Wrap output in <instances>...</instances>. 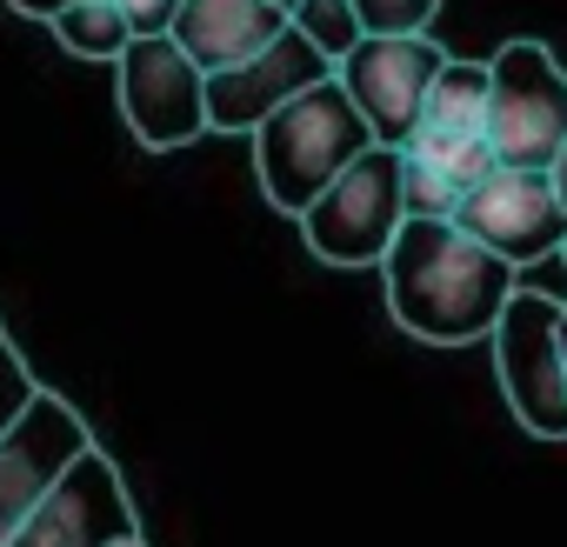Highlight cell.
Wrapping results in <instances>:
<instances>
[{"instance_id": "6da1fadb", "label": "cell", "mask_w": 567, "mask_h": 547, "mask_svg": "<svg viewBox=\"0 0 567 547\" xmlns=\"http://www.w3.org/2000/svg\"><path fill=\"white\" fill-rule=\"evenodd\" d=\"M381 288H388L394 328H408L414 341H434V348H467V341H487L494 321L507 314L520 267L487 254L454 220H401V234L381 260Z\"/></svg>"}, {"instance_id": "7a4b0ae2", "label": "cell", "mask_w": 567, "mask_h": 547, "mask_svg": "<svg viewBox=\"0 0 567 547\" xmlns=\"http://www.w3.org/2000/svg\"><path fill=\"white\" fill-rule=\"evenodd\" d=\"M247 141H254V174H260L267 207L295 214V220L328 194V180L354 154L374 147V134H368V121H361V107L348 101L341 81H321V87L295 94L280 114H267Z\"/></svg>"}, {"instance_id": "3957f363", "label": "cell", "mask_w": 567, "mask_h": 547, "mask_svg": "<svg viewBox=\"0 0 567 547\" xmlns=\"http://www.w3.org/2000/svg\"><path fill=\"white\" fill-rule=\"evenodd\" d=\"M401 220V147H368L301 214V240L328 267H381Z\"/></svg>"}, {"instance_id": "277c9868", "label": "cell", "mask_w": 567, "mask_h": 547, "mask_svg": "<svg viewBox=\"0 0 567 547\" xmlns=\"http://www.w3.org/2000/svg\"><path fill=\"white\" fill-rule=\"evenodd\" d=\"M494 374L514 421L534 441H567V354H560V295L514 288L507 314L494 321Z\"/></svg>"}, {"instance_id": "5b68a950", "label": "cell", "mask_w": 567, "mask_h": 547, "mask_svg": "<svg viewBox=\"0 0 567 547\" xmlns=\"http://www.w3.org/2000/svg\"><path fill=\"white\" fill-rule=\"evenodd\" d=\"M487 74V147L501 167H547L567 147V68L540 41H507Z\"/></svg>"}, {"instance_id": "8992f818", "label": "cell", "mask_w": 567, "mask_h": 547, "mask_svg": "<svg viewBox=\"0 0 567 547\" xmlns=\"http://www.w3.org/2000/svg\"><path fill=\"white\" fill-rule=\"evenodd\" d=\"M114 94L121 121L154 154H174L207 134V74L181 54L174 34H134L127 54L114 61Z\"/></svg>"}, {"instance_id": "52a82bcc", "label": "cell", "mask_w": 567, "mask_h": 547, "mask_svg": "<svg viewBox=\"0 0 567 547\" xmlns=\"http://www.w3.org/2000/svg\"><path fill=\"white\" fill-rule=\"evenodd\" d=\"M441 68H447V54L427 34H361L354 54L334 68V81L361 107L374 147H408Z\"/></svg>"}, {"instance_id": "ba28073f", "label": "cell", "mask_w": 567, "mask_h": 547, "mask_svg": "<svg viewBox=\"0 0 567 547\" xmlns=\"http://www.w3.org/2000/svg\"><path fill=\"white\" fill-rule=\"evenodd\" d=\"M461 234H474L487 254H501L507 267H547L567 247V214L554 200L547 167H494L481 187L461 194L454 214Z\"/></svg>"}, {"instance_id": "9c48e42d", "label": "cell", "mask_w": 567, "mask_h": 547, "mask_svg": "<svg viewBox=\"0 0 567 547\" xmlns=\"http://www.w3.org/2000/svg\"><path fill=\"white\" fill-rule=\"evenodd\" d=\"M121 540H141L134 494H127L114 454L87 447V454L41 494V507L21 520V534H14L8 547H121Z\"/></svg>"}, {"instance_id": "30bf717a", "label": "cell", "mask_w": 567, "mask_h": 547, "mask_svg": "<svg viewBox=\"0 0 567 547\" xmlns=\"http://www.w3.org/2000/svg\"><path fill=\"white\" fill-rule=\"evenodd\" d=\"M94 447L87 421L74 414V401H61L54 388L34 394V407L0 434V547L21 534V520L41 507V494Z\"/></svg>"}, {"instance_id": "8fae6325", "label": "cell", "mask_w": 567, "mask_h": 547, "mask_svg": "<svg viewBox=\"0 0 567 547\" xmlns=\"http://www.w3.org/2000/svg\"><path fill=\"white\" fill-rule=\"evenodd\" d=\"M321 81H334V61L288 21V34L267 41L260 54L207 74V134H254L267 114H280L295 94H308Z\"/></svg>"}, {"instance_id": "7c38bea8", "label": "cell", "mask_w": 567, "mask_h": 547, "mask_svg": "<svg viewBox=\"0 0 567 547\" xmlns=\"http://www.w3.org/2000/svg\"><path fill=\"white\" fill-rule=\"evenodd\" d=\"M280 34H288V8H274V0H181L174 14V41L200 74L234 68Z\"/></svg>"}, {"instance_id": "4fadbf2b", "label": "cell", "mask_w": 567, "mask_h": 547, "mask_svg": "<svg viewBox=\"0 0 567 547\" xmlns=\"http://www.w3.org/2000/svg\"><path fill=\"white\" fill-rule=\"evenodd\" d=\"M487 87H494L487 61H454L447 54V68L427 87V107H421L414 134H434V141H474V134H487Z\"/></svg>"}, {"instance_id": "5bb4252c", "label": "cell", "mask_w": 567, "mask_h": 547, "mask_svg": "<svg viewBox=\"0 0 567 547\" xmlns=\"http://www.w3.org/2000/svg\"><path fill=\"white\" fill-rule=\"evenodd\" d=\"M48 28H54V41H61L74 61H121L127 41H134V21H127L121 0H81V8L54 14Z\"/></svg>"}, {"instance_id": "9a60e30c", "label": "cell", "mask_w": 567, "mask_h": 547, "mask_svg": "<svg viewBox=\"0 0 567 547\" xmlns=\"http://www.w3.org/2000/svg\"><path fill=\"white\" fill-rule=\"evenodd\" d=\"M401 214L408 220H454L461 214V187L427 154H408V147H401Z\"/></svg>"}, {"instance_id": "2e32d148", "label": "cell", "mask_w": 567, "mask_h": 547, "mask_svg": "<svg viewBox=\"0 0 567 547\" xmlns=\"http://www.w3.org/2000/svg\"><path fill=\"white\" fill-rule=\"evenodd\" d=\"M288 21L341 68L348 54H354V41H361V14H354V0H295L288 8Z\"/></svg>"}, {"instance_id": "e0dca14e", "label": "cell", "mask_w": 567, "mask_h": 547, "mask_svg": "<svg viewBox=\"0 0 567 547\" xmlns=\"http://www.w3.org/2000/svg\"><path fill=\"white\" fill-rule=\"evenodd\" d=\"M408 154H427V161H434L461 194H467V187H481V180L501 167V154L487 147V134H474V141H434V134H414V141H408Z\"/></svg>"}, {"instance_id": "ac0fdd59", "label": "cell", "mask_w": 567, "mask_h": 547, "mask_svg": "<svg viewBox=\"0 0 567 547\" xmlns=\"http://www.w3.org/2000/svg\"><path fill=\"white\" fill-rule=\"evenodd\" d=\"M361 34H427L441 0H354Z\"/></svg>"}, {"instance_id": "d6986e66", "label": "cell", "mask_w": 567, "mask_h": 547, "mask_svg": "<svg viewBox=\"0 0 567 547\" xmlns=\"http://www.w3.org/2000/svg\"><path fill=\"white\" fill-rule=\"evenodd\" d=\"M34 394H41V381H34V368L21 361V348L0 334V434H8L28 407H34Z\"/></svg>"}, {"instance_id": "ffe728a7", "label": "cell", "mask_w": 567, "mask_h": 547, "mask_svg": "<svg viewBox=\"0 0 567 547\" xmlns=\"http://www.w3.org/2000/svg\"><path fill=\"white\" fill-rule=\"evenodd\" d=\"M134 34H174V14H181V0H121Z\"/></svg>"}, {"instance_id": "44dd1931", "label": "cell", "mask_w": 567, "mask_h": 547, "mask_svg": "<svg viewBox=\"0 0 567 547\" xmlns=\"http://www.w3.org/2000/svg\"><path fill=\"white\" fill-rule=\"evenodd\" d=\"M14 14H28V21H54V14H68V8H81V0H8Z\"/></svg>"}, {"instance_id": "7402d4cb", "label": "cell", "mask_w": 567, "mask_h": 547, "mask_svg": "<svg viewBox=\"0 0 567 547\" xmlns=\"http://www.w3.org/2000/svg\"><path fill=\"white\" fill-rule=\"evenodd\" d=\"M547 180H554V200H560V214H567V147L547 161Z\"/></svg>"}, {"instance_id": "603a6c76", "label": "cell", "mask_w": 567, "mask_h": 547, "mask_svg": "<svg viewBox=\"0 0 567 547\" xmlns=\"http://www.w3.org/2000/svg\"><path fill=\"white\" fill-rule=\"evenodd\" d=\"M560 354H567V301H560Z\"/></svg>"}, {"instance_id": "cb8c5ba5", "label": "cell", "mask_w": 567, "mask_h": 547, "mask_svg": "<svg viewBox=\"0 0 567 547\" xmlns=\"http://www.w3.org/2000/svg\"><path fill=\"white\" fill-rule=\"evenodd\" d=\"M121 547H147V540H121Z\"/></svg>"}, {"instance_id": "d4e9b609", "label": "cell", "mask_w": 567, "mask_h": 547, "mask_svg": "<svg viewBox=\"0 0 567 547\" xmlns=\"http://www.w3.org/2000/svg\"><path fill=\"white\" fill-rule=\"evenodd\" d=\"M274 8H295V0H274Z\"/></svg>"}, {"instance_id": "484cf974", "label": "cell", "mask_w": 567, "mask_h": 547, "mask_svg": "<svg viewBox=\"0 0 567 547\" xmlns=\"http://www.w3.org/2000/svg\"><path fill=\"white\" fill-rule=\"evenodd\" d=\"M560 267H567V247H560Z\"/></svg>"}]
</instances>
